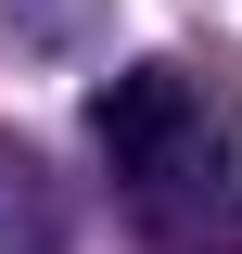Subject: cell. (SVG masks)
Returning a JSON list of instances; mask_svg holds the SVG:
<instances>
[{
  "label": "cell",
  "mask_w": 242,
  "mask_h": 254,
  "mask_svg": "<svg viewBox=\"0 0 242 254\" xmlns=\"http://www.w3.org/2000/svg\"><path fill=\"white\" fill-rule=\"evenodd\" d=\"M0 26L26 38V51H90L102 38V0H0Z\"/></svg>",
  "instance_id": "3"
},
{
  "label": "cell",
  "mask_w": 242,
  "mask_h": 254,
  "mask_svg": "<svg viewBox=\"0 0 242 254\" xmlns=\"http://www.w3.org/2000/svg\"><path fill=\"white\" fill-rule=\"evenodd\" d=\"M90 153L153 254H242V153L179 64H127L90 89Z\"/></svg>",
  "instance_id": "1"
},
{
  "label": "cell",
  "mask_w": 242,
  "mask_h": 254,
  "mask_svg": "<svg viewBox=\"0 0 242 254\" xmlns=\"http://www.w3.org/2000/svg\"><path fill=\"white\" fill-rule=\"evenodd\" d=\"M0 254H64V190L13 127H0Z\"/></svg>",
  "instance_id": "2"
}]
</instances>
